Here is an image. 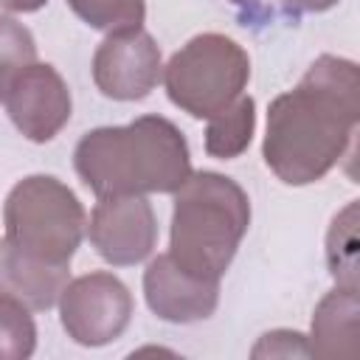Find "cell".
I'll use <instances>...</instances> for the list:
<instances>
[{
	"label": "cell",
	"instance_id": "obj_1",
	"mask_svg": "<svg viewBox=\"0 0 360 360\" xmlns=\"http://www.w3.org/2000/svg\"><path fill=\"white\" fill-rule=\"evenodd\" d=\"M360 124V73L352 59L321 53L301 82L267 107L264 166L287 186L326 177Z\"/></svg>",
	"mask_w": 360,
	"mask_h": 360
},
{
	"label": "cell",
	"instance_id": "obj_2",
	"mask_svg": "<svg viewBox=\"0 0 360 360\" xmlns=\"http://www.w3.org/2000/svg\"><path fill=\"white\" fill-rule=\"evenodd\" d=\"M73 169L96 197L174 194L191 174L188 141L163 115L96 127L73 149Z\"/></svg>",
	"mask_w": 360,
	"mask_h": 360
},
{
	"label": "cell",
	"instance_id": "obj_3",
	"mask_svg": "<svg viewBox=\"0 0 360 360\" xmlns=\"http://www.w3.org/2000/svg\"><path fill=\"white\" fill-rule=\"evenodd\" d=\"M250 228L248 191L228 174L191 172L174 191L169 256L205 278H222Z\"/></svg>",
	"mask_w": 360,
	"mask_h": 360
},
{
	"label": "cell",
	"instance_id": "obj_4",
	"mask_svg": "<svg viewBox=\"0 0 360 360\" xmlns=\"http://www.w3.org/2000/svg\"><path fill=\"white\" fill-rule=\"evenodd\" d=\"M6 242L48 264H70L76 256L87 214L76 191L53 174H28L17 180L3 202Z\"/></svg>",
	"mask_w": 360,
	"mask_h": 360
},
{
	"label": "cell",
	"instance_id": "obj_5",
	"mask_svg": "<svg viewBox=\"0 0 360 360\" xmlns=\"http://www.w3.org/2000/svg\"><path fill=\"white\" fill-rule=\"evenodd\" d=\"M250 82L248 51L217 31L191 37L163 65L166 96L191 118H211L231 107Z\"/></svg>",
	"mask_w": 360,
	"mask_h": 360
},
{
	"label": "cell",
	"instance_id": "obj_6",
	"mask_svg": "<svg viewBox=\"0 0 360 360\" xmlns=\"http://www.w3.org/2000/svg\"><path fill=\"white\" fill-rule=\"evenodd\" d=\"M56 304L68 338L90 349L118 340L127 332L135 309L129 287L107 270L84 273L68 281Z\"/></svg>",
	"mask_w": 360,
	"mask_h": 360
},
{
	"label": "cell",
	"instance_id": "obj_7",
	"mask_svg": "<svg viewBox=\"0 0 360 360\" xmlns=\"http://www.w3.org/2000/svg\"><path fill=\"white\" fill-rule=\"evenodd\" d=\"M90 68L98 93L112 101H141L163 79L160 45L143 25L110 31L96 48Z\"/></svg>",
	"mask_w": 360,
	"mask_h": 360
},
{
	"label": "cell",
	"instance_id": "obj_8",
	"mask_svg": "<svg viewBox=\"0 0 360 360\" xmlns=\"http://www.w3.org/2000/svg\"><path fill=\"white\" fill-rule=\"evenodd\" d=\"M90 245L112 267H132L152 256L158 245V217L143 194L98 197L90 225Z\"/></svg>",
	"mask_w": 360,
	"mask_h": 360
},
{
	"label": "cell",
	"instance_id": "obj_9",
	"mask_svg": "<svg viewBox=\"0 0 360 360\" xmlns=\"http://www.w3.org/2000/svg\"><path fill=\"white\" fill-rule=\"evenodd\" d=\"M3 104L17 132L34 143L53 141L73 112L68 82L48 62L28 65L6 90Z\"/></svg>",
	"mask_w": 360,
	"mask_h": 360
},
{
	"label": "cell",
	"instance_id": "obj_10",
	"mask_svg": "<svg viewBox=\"0 0 360 360\" xmlns=\"http://www.w3.org/2000/svg\"><path fill=\"white\" fill-rule=\"evenodd\" d=\"M146 307L169 323H197L214 315L219 281L180 267L169 253H158L143 270Z\"/></svg>",
	"mask_w": 360,
	"mask_h": 360
},
{
	"label": "cell",
	"instance_id": "obj_11",
	"mask_svg": "<svg viewBox=\"0 0 360 360\" xmlns=\"http://www.w3.org/2000/svg\"><path fill=\"white\" fill-rule=\"evenodd\" d=\"M309 357H354L360 352V292L357 287L338 284L329 290L315 312L307 335Z\"/></svg>",
	"mask_w": 360,
	"mask_h": 360
},
{
	"label": "cell",
	"instance_id": "obj_12",
	"mask_svg": "<svg viewBox=\"0 0 360 360\" xmlns=\"http://www.w3.org/2000/svg\"><path fill=\"white\" fill-rule=\"evenodd\" d=\"M68 281L70 264H48L0 239V290L22 301L31 312L51 309Z\"/></svg>",
	"mask_w": 360,
	"mask_h": 360
},
{
	"label": "cell",
	"instance_id": "obj_13",
	"mask_svg": "<svg viewBox=\"0 0 360 360\" xmlns=\"http://www.w3.org/2000/svg\"><path fill=\"white\" fill-rule=\"evenodd\" d=\"M253 132H256V101L242 93L231 107L208 118L205 152L219 160H233L250 146Z\"/></svg>",
	"mask_w": 360,
	"mask_h": 360
},
{
	"label": "cell",
	"instance_id": "obj_14",
	"mask_svg": "<svg viewBox=\"0 0 360 360\" xmlns=\"http://www.w3.org/2000/svg\"><path fill=\"white\" fill-rule=\"evenodd\" d=\"M326 264L338 284L357 287V200L346 202L326 231Z\"/></svg>",
	"mask_w": 360,
	"mask_h": 360
},
{
	"label": "cell",
	"instance_id": "obj_15",
	"mask_svg": "<svg viewBox=\"0 0 360 360\" xmlns=\"http://www.w3.org/2000/svg\"><path fill=\"white\" fill-rule=\"evenodd\" d=\"M37 349V323L31 309L0 290V360H28Z\"/></svg>",
	"mask_w": 360,
	"mask_h": 360
},
{
	"label": "cell",
	"instance_id": "obj_16",
	"mask_svg": "<svg viewBox=\"0 0 360 360\" xmlns=\"http://www.w3.org/2000/svg\"><path fill=\"white\" fill-rule=\"evenodd\" d=\"M70 11L96 31H121L141 28L146 17L143 0H65Z\"/></svg>",
	"mask_w": 360,
	"mask_h": 360
},
{
	"label": "cell",
	"instance_id": "obj_17",
	"mask_svg": "<svg viewBox=\"0 0 360 360\" xmlns=\"http://www.w3.org/2000/svg\"><path fill=\"white\" fill-rule=\"evenodd\" d=\"M37 62V42L34 34L14 17L0 14V101L11 82Z\"/></svg>",
	"mask_w": 360,
	"mask_h": 360
},
{
	"label": "cell",
	"instance_id": "obj_18",
	"mask_svg": "<svg viewBox=\"0 0 360 360\" xmlns=\"http://www.w3.org/2000/svg\"><path fill=\"white\" fill-rule=\"evenodd\" d=\"M250 357H309V343L307 335L295 329H273L259 338Z\"/></svg>",
	"mask_w": 360,
	"mask_h": 360
},
{
	"label": "cell",
	"instance_id": "obj_19",
	"mask_svg": "<svg viewBox=\"0 0 360 360\" xmlns=\"http://www.w3.org/2000/svg\"><path fill=\"white\" fill-rule=\"evenodd\" d=\"M284 3L295 14H321V11H329L332 6H338L340 0H284Z\"/></svg>",
	"mask_w": 360,
	"mask_h": 360
},
{
	"label": "cell",
	"instance_id": "obj_20",
	"mask_svg": "<svg viewBox=\"0 0 360 360\" xmlns=\"http://www.w3.org/2000/svg\"><path fill=\"white\" fill-rule=\"evenodd\" d=\"M48 0H0V8L11 11V14H34L45 6Z\"/></svg>",
	"mask_w": 360,
	"mask_h": 360
},
{
	"label": "cell",
	"instance_id": "obj_21",
	"mask_svg": "<svg viewBox=\"0 0 360 360\" xmlns=\"http://www.w3.org/2000/svg\"><path fill=\"white\" fill-rule=\"evenodd\" d=\"M231 3H233V6H250L253 0H231Z\"/></svg>",
	"mask_w": 360,
	"mask_h": 360
}]
</instances>
